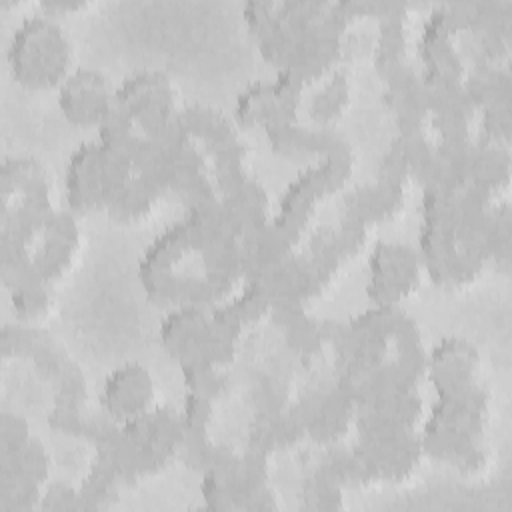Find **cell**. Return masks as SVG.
<instances>
[{
	"label": "cell",
	"instance_id": "6da1fadb",
	"mask_svg": "<svg viewBox=\"0 0 512 512\" xmlns=\"http://www.w3.org/2000/svg\"><path fill=\"white\" fill-rule=\"evenodd\" d=\"M244 276L240 238L230 228L220 196L190 206L140 264V280L158 306H204L216 302Z\"/></svg>",
	"mask_w": 512,
	"mask_h": 512
},
{
	"label": "cell",
	"instance_id": "7a4b0ae2",
	"mask_svg": "<svg viewBox=\"0 0 512 512\" xmlns=\"http://www.w3.org/2000/svg\"><path fill=\"white\" fill-rule=\"evenodd\" d=\"M488 396L480 384L438 394L420 436L422 452L460 470L482 462V430Z\"/></svg>",
	"mask_w": 512,
	"mask_h": 512
},
{
	"label": "cell",
	"instance_id": "3957f363",
	"mask_svg": "<svg viewBox=\"0 0 512 512\" xmlns=\"http://www.w3.org/2000/svg\"><path fill=\"white\" fill-rule=\"evenodd\" d=\"M6 58L18 84L32 90L58 88L72 70V44L58 18L38 12L14 28Z\"/></svg>",
	"mask_w": 512,
	"mask_h": 512
},
{
	"label": "cell",
	"instance_id": "277c9868",
	"mask_svg": "<svg viewBox=\"0 0 512 512\" xmlns=\"http://www.w3.org/2000/svg\"><path fill=\"white\" fill-rule=\"evenodd\" d=\"M158 332L164 350L178 364L202 360L224 368L234 358L238 336L220 326L204 306H174Z\"/></svg>",
	"mask_w": 512,
	"mask_h": 512
},
{
	"label": "cell",
	"instance_id": "5b68a950",
	"mask_svg": "<svg viewBox=\"0 0 512 512\" xmlns=\"http://www.w3.org/2000/svg\"><path fill=\"white\" fill-rule=\"evenodd\" d=\"M134 174L130 158L102 142H82L68 158L66 198L76 212L104 208L110 196Z\"/></svg>",
	"mask_w": 512,
	"mask_h": 512
},
{
	"label": "cell",
	"instance_id": "8992f818",
	"mask_svg": "<svg viewBox=\"0 0 512 512\" xmlns=\"http://www.w3.org/2000/svg\"><path fill=\"white\" fill-rule=\"evenodd\" d=\"M116 102L150 138H162L176 116L172 82L158 70H144L126 78L116 88Z\"/></svg>",
	"mask_w": 512,
	"mask_h": 512
},
{
	"label": "cell",
	"instance_id": "52a82bcc",
	"mask_svg": "<svg viewBox=\"0 0 512 512\" xmlns=\"http://www.w3.org/2000/svg\"><path fill=\"white\" fill-rule=\"evenodd\" d=\"M420 254L400 242H378L370 254L366 294L374 304H398L420 280Z\"/></svg>",
	"mask_w": 512,
	"mask_h": 512
},
{
	"label": "cell",
	"instance_id": "ba28073f",
	"mask_svg": "<svg viewBox=\"0 0 512 512\" xmlns=\"http://www.w3.org/2000/svg\"><path fill=\"white\" fill-rule=\"evenodd\" d=\"M114 96L116 88L102 70L78 66L72 68L58 86V108L72 126L98 128L110 110Z\"/></svg>",
	"mask_w": 512,
	"mask_h": 512
},
{
	"label": "cell",
	"instance_id": "9c48e42d",
	"mask_svg": "<svg viewBox=\"0 0 512 512\" xmlns=\"http://www.w3.org/2000/svg\"><path fill=\"white\" fill-rule=\"evenodd\" d=\"M418 254L430 278L442 286L466 284L478 274L484 262L472 252H468L456 240L450 228H438V226H426V224H422Z\"/></svg>",
	"mask_w": 512,
	"mask_h": 512
},
{
	"label": "cell",
	"instance_id": "30bf717a",
	"mask_svg": "<svg viewBox=\"0 0 512 512\" xmlns=\"http://www.w3.org/2000/svg\"><path fill=\"white\" fill-rule=\"evenodd\" d=\"M290 408L304 434L320 444H332L344 436L354 422L356 410L338 384L326 390H310Z\"/></svg>",
	"mask_w": 512,
	"mask_h": 512
},
{
	"label": "cell",
	"instance_id": "8fae6325",
	"mask_svg": "<svg viewBox=\"0 0 512 512\" xmlns=\"http://www.w3.org/2000/svg\"><path fill=\"white\" fill-rule=\"evenodd\" d=\"M104 416L122 424L154 406V380L146 366L128 362L112 370L100 390Z\"/></svg>",
	"mask_w": 512,
	"mask_h": 512
},
{
	"label": "cell",
	"instance_id": "7c38bea8",
	"mask_svg": "<svg viewBox=\"0 0 512 512\" xmlns=\"http://www.w3.org/2000/svg\"><path fill=\"white\" fill-rule=\"evenodd\" d=\"M478 368V350L460 336H446L424 358V372L436 394H450L478 384Z\"/></svg>",
	"mask_w": 512,
	"mask_h": 512
},
{
	"label": "cell",
	"instance_id": "4fadbf2b",
	"mask_svg": "<svg viewBox=\"0 0 512 512\" xmlns=\"http://www.w3.org/2000/svg\"><path fill=\"white\" fill-rule=\"evenodd\" d=\"M402 204V182L378 176L376 182L356 188L346 198V214L362 224L390 216Z\"/></svg>",
	"mask_w": 512,
	"mask_h": 512
},
{
	"label": "cell",
	"instance_id": "5bb4252c",
	"mask_svg": "<svg viewBox=\"0 0 512 512\" xmlns=\"http://www.w3.org/2000/svg\"><path fill=\"white\" fill-rule=\"evenodd\" d=\"M304 430L292 412V408H282L274 412H256L248 430V446L260 452H274L292 446Z\"/></svg>",
	"mask_w": 512,
	"mask_h": 512
},
{
	"label": "cell",
	"instance_id": "9a60e30c",
	"mask_svg": "<svg viewBox=\"0 0 512 512\" xmlns=\"http://www.w3.org/2000/svg\"><path fill=\"white\" fill-rule=\"evenodd\" d=\"M462 86L474 108H488L510 102V74L496 62H474L462 78Z\"/></svg>",
	"mask_w": 512,
	"mask_h": 512
},
{
	"label": "cell",
	"instance_id": "2e32d148",
	"mask_svg": "<svg viewBox=\"0 0 512 512\" xmlns=\"http://www.w3.org/2000/svg\"><path fill=\"white\" fill-rule=\"evenodd\" d=\"M158 192H162L158 186H154L150 180H146L144 176L134 172L110 196L104 210L110 214V218H114L118 222H132L150 210Z\"/></svg>",
	"mask_w": 512,
	"mask_h": 512
},
{
	"label": "cell",
	"instance_id": "e0dca14e",
	"mask_svg": "<svg viewBox=\"0 0 512 512\" xmlns=\"http://www.w3.org/2000/svg\"><path fill=\"white\" fill-rule=\"evenodd\" d=\"M236 122L242 126H270L280 120H288L274 96L272 82H254L244 92L238 94L234 106ZM294 122V120H290Z\"/></svg>",
	"mask_w": 512,
	"mask_h": 512
},
{
	"label": "cell",
	"instance_id": "ac0fdd59",
	"mask_svg": "<svg viewBox=\"0 0 512 512\" xmlns=\"http://www.w3.org/2000/svg\"><path fill=\"white\" fill-rule=\"evenodd\" d=\"M180 370H182L184 386L190 394L216 400L226 390V376L220 370V366L196 360V362L180 364Z\"/></svg>",
	"mask_w": 512,
	"mask_h": 512
},
{
	"label": "cell",
	"instance_id": "d6986e66",
	"mask_svg": "<svg viewBox=\"0 0 512 512\" xmlns=\"http://www.w3.org/2000/svg\"><path fill=\"white\" fill-rule=\"evenodd\" d=\"M10 298H12L14 314L20 320H34L40 314H44L50 306L48 282L30 280V282L16 284L10 288Z\"/></svg>",
	"mask_w": 512,
	"mask_h": 512
},
{
	"label": "cell",
	"instance_id": "ffe728a7",
	"mask_svg": "<svg viewBox=\"0 0 512 512\" xmlns=\"http://www.w3.org/2000/svg\"><path fill=\"white\" fill-rule=\"evenodd\" d=\"M348 94H350V84L348 78L338 72L334 74L320 92L314 94L312 102H310V114L316 120H330L334 116L340 114V110L346 106L348 102Z\"/></svg>",
	"mask_w": 512,
	"mask_h": 512
},
{
	"label": "cell",
	"instance_id": "44dd1931",
	"mask_svg": "<svg viewBox=\"0 0 512 512\" xmlns=\"http://www.w3.org/2000/svg\"><path fill=\"white\" fill-rule=\"evenodd\" d=\"M302 498L308 508H336L340 506V484L316 470L304 484Z\"/></svg>",
	"mask_w": 512,
	"mask_h": 512
},
{
	"label": "cell",
	"instance_id": "7402d4cb",
	"mask_svg": "<svg viewBox=\"0 0 512 512\" xmlns=\"http://www.w3.org/2000/svg\"><path fill=\"white\" fill-rule=\"evenodd\" d=\"M180 418L184 432H208V424L212 418V400L188 392L180 410Z\"/></svg>",
	"mask_w": 512,
	"mask_h": 512
},
{
	"label": "cell",
	"instance_id": "603a6c76",
	"mask_svg": "<svg viewBox=\"0 0 512 512\" xmlns=\"http://www.w3.org/2000/svg\"><path fill=\"white\" fill-rule=\"evenodd\" d=\"M482 130H484L482 140L508 144V140H510V102L484 108Z\"/></svg>",
	"mask_w": 512,
	"mask_h": 512
},
{
	"label": "cell",
	"instance_id": "cb8c5ba5",
	"mask_svg": "<svg viewBox=\"0 0 512 512\" xmlns=\"http://www.w3.org/2000/svg\"><path fill=\"white\" fill-rule=\"evenodd\" d=\"M38 508L44 510H74L80 508V496L74 486L62 480H54L44 484Z\"/></svg>",
	"mask_w": 512,
	"mask_h": 512
},
{
	"label": "cell",
	"instance_id": "d4e9b609",
	"mask_svg": "<svg viewBox=\"0 0 512 512\" xmlns=\"http://www.w3.org/2000/svg\"><path fill=\"white\" fill-rule=\"evenodd\" d=\"M284 384L274 376H262L254 384V404L258 412H274L286 408Z\"/></svg>",
	"mask_w": 512,
	"mask_h": 512
},
{
	"label": "cell",
	"instance_id": "484cf974",
	"mask_svg": "<svg viewBox=\"0 0 512 512\" xmlns=\"http://www.w3.org/2000/svg\"><path fill=\"white\" fill-rule=\"evenodd\" d=\"M30 426L22 414L2 412L0 418V452L18 448L30 438Z\"/></svg>",
	"mask_w": 512,
	"mask_h": 512
},
{
	"label": "cell",
	"instance_id": "4316f807",
	"mask_svg": "<svg viewBox=\"0 0 512 512\" xmlns=\"http://www.w3.org/2000/svg\"><path fill=\"white\" fill-rule=\"evenodd\" d=\"M40 6H42V12L58 18V16H62L66 12H72V10L80 8L82 2L80 0H46Z\"/></svg>",
	"mask_w": 512,
	"mask_h": 512
}]
</instances>
